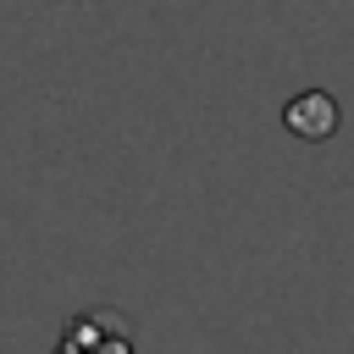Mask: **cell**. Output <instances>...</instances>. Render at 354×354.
<instances>
[{
    "mask_svg": "<svg viewBox=\"0 0 354 354\" xmlns=\"http://www.w3.org/2000/svg\"><path fill=\"white\" fill-rule=\"evenodd\" d=\"M337 122H343V111H337V100L321 94V88H304V94H293V100L282 105V127H288L293 138H304V144L332 138Z\"/></svg>",
    "mask_w": 354,
    "mask_h": 354,
    "instance_id": "1",
    "label": "cell"
}]
</instances>
